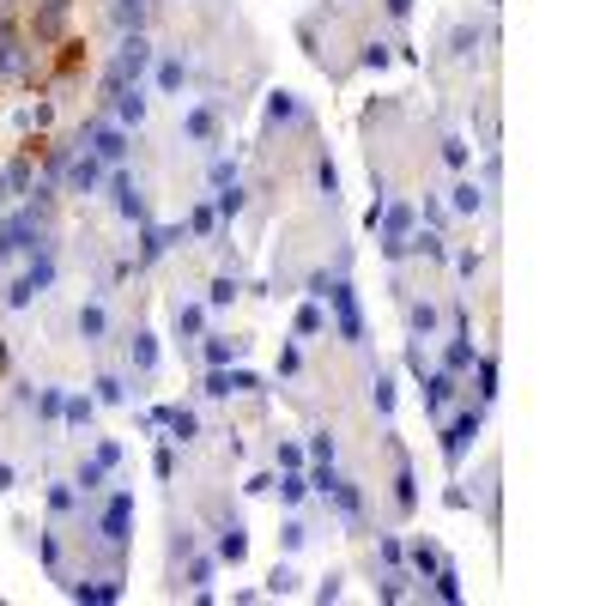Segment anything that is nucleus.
Instances as JSON below:
<instances>
[{"instance_id": "1", "label": "nucleus", "mask_w": 606, "mask_h": 606, "mask_svg": "<svg viewBox=\"0 0 606 606\" xmlns=\"http://www.w3.org/2000/svg\"><path fill=\"white\" fill-rule=\"evenodd\" d=\"M146 68H152V43L140 31L122 36V49H116V61L103 68V92H122V85H140L146 79Z\"/></svg>"}, {"instance_id": "2", "label": "nucleus", "mask_w": 606, "mask_h": 606, "mask_svg": "<svg viewBox=\"0 0 606 606\" xmlns=\"http://www.w3.org/2000/svg\"><path fill=\"white\" fill-rule=\"evenodd\" d=\"M49 285H55V255L43 249V255H31V267H25L19 279H12V291H6V303H12V309H31V303L43 298Z\"/></svg>"}, {"instance_id": "3", "label": "nucleus", "mask_w": 606, "mask_h": 606, "mask_svg": "<svg viewBox=\"0 0 606 606\" xmlns=\"http://www.w3.org/2000/svg\"><path fill=\"white\" fill-rule=\"evenodd\" d=\"M79 146L98 152L103 164H122V158H128V128H116V122H98V116H92V122L79 128Z\"/></svg>"}, {"instance_id": "4", "label": "nucleus", "mask_w": 606, "mask_h": 606, "mask_svg": "<svg viewBox=\"0 0 606 606\" xmlns=\"http://www.w3.org/2000/svg\"><path fill=\"white\" fill-rule=\"evenodd\" d=\"M322 298L334 303V315H339V339H352V346H358V339H364V315H358V298H352V285H346V279H328V285H322Z\"/></svg>"}, {"instance_id": "5", "label": "nucleus", "mask_w": 606, "mask_h": 606, "mask_svg": "<svg viewBox=\"0 0 606 606\" xmlns=\"http://www.w3.org/2000/svg\"><path fill=\"white\" fill-rule=\"evenodd\" d=\"M473 437H479V406H467V412L443 431V461H449V467H461V461H467V449H473Z\"/></svg>"}, {"instance_id": "6", "label": "nucleus", "mask_w": 606, "mask_h": 606, "mask_svg": "<svg viewBox=\"0 0 606 606\" xmlns=\"http://www.w3.org/2000/svg\"><path fill=\"white\" fill-rule=\"evenodd\" d=\"M128 528H134V498H128V491H116L109 509H103V528H98V534L122 552V546H128Z\"/></svg>"}, {"instance_id": "7", "label": "nucleus", "mask_w": 606, "mask_h": 606, "mask_svg": "<svg viewBox=\"0 0 606 606\" xmlns=\"http://www.w3.org/2000/svg\"><path fill=\"white\" fill-rule=\"evenodd\" d=\"M255 388H261V376H249V371H225V364L206 376V395H212V401H231V395H255Z\"/></svg>"}, {"instance_id": "8", "label": "nucleus", "mask_w": 606, "mask_h": 606, "mask_svg": "<svg viewBox=\"0 0 606 606\" xmlns=\"http://www.w3.org/2000/svg\"><path fill=\"white\" fill-rule=\"evenodd\" d=\"M109 195H116V212H122V219L146 225V201H140V182L128 176V170H116V176H109Z\"/></svg>"}, {"instance_id": "9", "label": "nucleus", "mask_w": 606, "mask_h": 606, "mask_svg": "<svg viewBox=\"0 0 606 606\" xmlns=\"http://www.w3.org/2000/svg\"><path fill=\"white\" fill-rule=\"evenodd\" d=\"M98 182H103V158L79 146V152H73V164H68V188H73V195H92Z\"/></svg>"}, {"instance_id": "10", "label": "nucleus", "mask_w": 606, "mask_h": 606, "mask_svg": "<svg viewBox=\"0 0 606 606\" xmlns=\"http://www.w3.org/2000/svg\"><path fill=\"white\" fill-rule=\"evenodd\" d=\"M170 243H182V225H146V236H140V261H134V267H152V261L164 255Z\"/></svg>"}, {"instance_id": "11", "label": "nucleus", "mask_w": 606, "mask_h": 606, "mask_svg": "<svg viewBox=\"0 0 606 606\" xmlns=\"http://www.w3.org/2000/svg\"><path fill=\"white\" fill-rule=\"evenodd\" d=\"M79 606H116L122 601V576H103V582H73L68 588Z\"/></svg>"}, {"instance_id": "12", "label": "nucleus", "mask_w": 606, "mask_h": 606, "mask_svg": "<svg viewBox=\"0 0 606 606\" xmlns=\"http://www.w3.org/2000/svg\"><path fill=\"white\" fill-rule=\"evenodd\" d=\"M212 558H225V564H243V558H249V534H243V522H225V528H219V546H212Z\"/></svg>"}, {"instance_id": "13", "label": "nucleus", "mask_w": 606, "mask_h": 606, "mask_svg": "<svg viewBox=\"0 0 606 606\" xmlns=\"http://www.w3.org/2000/svg\"><path fill=\"white\" fill-rule=\"evenodd\" d=\"M116 98V128H140L146 122V98H140V85H122V92H109Z\"/></svg>"}, {"instance_id": "14", "label": "nucleus", "mask_w": 606, "mask_h": 606, "mask_svg": "<svg viewBox=\"0 0 606 606\" xmlns=\"http://www.w3.org/2000/svg\"><path fill=\"white\" fill-rule=\"evenodd\" d=\"M103 334H109V315H103V303H85V309H79V339H85V346H98Z\"/></svg>"}, {"instance_id": "15", "label": "nucleus", "mask_w": 606, "mask_h": 606, "mask_svg": "<svg viewBox=\"0 0 606 606\" xmlns=\"http://www.w3.org/2000/svg\"><path fill=\"white\" fill-rule=\"evenodd\" d=\"M449 401H455V371H437L431 382H425V406H431V412H443Z\"/></svg>"}, {"instance_id": "16", "label": "nucleus", "mask_w": 606, "mask_h": 606, "mask_svg": "<svg viewBox=\"0 0 606 606\" xmlns=\"http://www.w3.org/2000/svg\"><path fill=\"white\" fill-rule=\"evenodd\" d=\"M128 358H134V371H158V334H134Z\"/></svg>"}, {"instance_id": "17", "label": "nucleus", "mask_w": 606, "mask_h": 606, "mask_svg": "<svg viewBox=\"0 0 606 606\" xmlns=\"http://www.w3.org/2000/svg\"><path fill=\"white\" fill-rule=\"evenodd\" d=\"M473 358H479V352H473V339L455 334V339H449V352H443V371H473Z\"/></svg>"}, {"instance_id": "18", "label": "nucleus", "mask_w": 606, "mask_h": 606, "mask_svg": "<svg viewBox=\"0 0 606 606\" xmlns=\"http://www.w3.org/2000/svg\"><path fill=\"white\" fill-rule=\"evenodd\" d=\"M328 498H334L339 509H346V515H352V522H358V515H364V491H358V479H339L334 491H328Z\"/></svg>"}, {"instance_id": "19", "label": "nucleus", "mask_w": 606, "mask_h": 606, "mask_svg": "<svg viewBox=\"0 0 606 606\" xmlns=\"http://www.w3.org/2000/svg\"><path fill=\"white\" fill-rule=\"evenodd\" d=\"M406 558H412V570H419V576H431L443 564V552L431 546V539H412V546H406Z\"/></svg>"}, {"instance_id": "20", "label": "nucleus", "mask_w": 606, "mask_h": 606, "mask_svg": "<svg viewBox=\"0 0 606 606\" xmlns=\"http://www.w3.org/2000/svg\"><path fill=\"white\" fill-rule=\"evenodd\" d=\"M212 128H219L212 109H188V116H182V134H188V140H212Z\"/></svg>"}, {"instance_id": "21", "label": "nucleus", "mask_w": 606, "mask_h": 606, "mask_svg": "<svg viewBox=\"0 0 606 606\" xmlns=\"http://www.w3.org/2000/svg\"><path fill=\"white\" fill-rule=\"evenodd\" d=\"M279 498H285V504H303V498H309V473H303V467H285V479H279Z\"/></svg>"}, {"instance_id": "22", "label": "nucleus", "mask_w": 606, "mask_h": 606, "mask_svg": "<svg viewBox=\"0 0 606 606\" xmlns=\"http://www.w3.org/2000/svg\"><path fill=\"white\" fill-rule=\"evenodd\" d=\"M267 122H303L298 98H291V92H273V98H267Z\"/></svg>"}, {"instance_id": "23", "label": "nucleus", "mask_w": 606, "mask_h": 606, "mask_svg": "<svg viewBox=\"0 0 606 606\" xmlns=\"http://www.w3.org/2000/svg\"><path fill=\"white\" fill-rule=\"evenodd\" d=\"M92 412H98V401H85V395H68V401H61V419H68L73 431H79V425H92Z\"/></svg>"}, {"instance_id": "24", "label": "nucleus", "mask_w": 606, "mask_h": 606, "mask_svg": "<svg viewBox=\"0 0 606 606\" xmlns=\"http://www.w3.org/2000/svg\"><path fill=\"white\" fill-rule=\"evenodd\" d=\"M473 376H479V401H498V358H473Z\"/></svg>"}, {"instance_id": "25", "label": "nucleus", "mask_w": 606, "mask_h": 606, "mask_svg": "<svg viewBox=\"0 0 606 606\" xmlns=\"http://www.w3.org/2000/svg\"><path fill=\"white\" fill-rule=\"evenodd\" d=\"M116 25L122 31H146V0H116Z\"/></svg>"}, {"instance_id": "26", "label": "nucleus", "mask_w": 606, "mask_h": 606, "mask_svg": "<svg viewBox=\"0 0 606 606\" xmlns=\"http://www.w3.org/2000/svg\"><path fill=\"white\" fill-rule=\"evenodd\" d=\"M231 358H243V339H206V364H212V371L231 364Z\"/></svg>"}, {"instance_id": "27", "label": "nucleus", "mask_w": 606, "mask_h": 606, "mask_svg": "<svg viewBox=\"0 0 606 606\" xmlns=\"http://www.w3.org/2000/svg\"><path fill=\"white\" fill-rule=\"evenodd\" d=\"M243 206H249V195H243L236 182H225V188H219V206H212V212H219V219H236Z\"/></svg>"}, {"instance_id": "28", "label": "nucleus", "mask_w": 606, "mask_h": 606, "mask_svg": "<svg viewBox=\"0 0 606 606\" xmlns=\"http://www.w3.org/2000/svg\"><path fill=\"white\" fill-rule=\"evenodd\" d=\"M406 322H412V334H431L437 328V303H406Z\"/></svg>"}, {"instance_id": "29", "label": "nucleus", "mask_w": 606, "mask_h": 606, "mask_svg": "<svg viewBox=\"0 0 606 606\" xmlns=\"http://www.w3.org/2000/svg\"><path fill=\"white\" fill-rule=\"evenodd\" d=\"M98 401L103 406H122V401H128V382H122V376H98Z\"/></svg>"}, {"instance_id": "30", "label": "nucleus", "mask_w": 606, "mask_h": 606, "mask_svg": "<svg viewBox=\"0 0 606 606\" xmlns=\"http://www.w3.org/2000/svg\"><path fill=\"white\" fill-rule=\"evenodd\" d=\"M103 473H109V467H98V461H85V467H79V479H73V485H79L85 498H98V491H103Z\"/></svg>"}, {"instance_id": "31", "label": "nucleus", "mask_w": 606, "mask_h": 606, "mask_svg": "<svg viewBox=\"0 0 606 606\" xmlns=\"http://www.w3.org/2000/svg\"><path fill=\"white\" fill-rule=\"evenodd\" d=\"M182 79H188L182 61H158V92H182Z\"/></svg>"}, {"instance_id": "32", "label": "nucleus", "mask_w": 606, "mask_h": 606, "mask_svg": "<svg viewBox=\"0 0 606 606\" xmlns=\"http://www.w3.org/2000/svg\"><path fill=\"white\" fill-rule=\"evenodd\" d=\"M479 206H485V188L479 182H461L455 188V212H479Z\"/></svg>"}, {"instance_id": "33", "label": "nucleus", "mask_w": 606, "mask_h": 606, "mask_svg": "<svg viewBox=\"0 0 606 606\" xmlns=\"http://www.w3.org/2000/svg\"><path fill=\"white\" fill-rule=\"evenodd\" d=\"M236 291H243V285H236V273H225V279H212L206 303H219V309H225V303H236Z\"/></svg>"}, {"instance_id": "34", "label": "nucleus", "mask_w": 606, "mask_h": 606, "mask_svg": "<svg viewBox=\"0 0 606 606\" xmlns=\"http://www.w3.org/2000/svg\"><path fill=\"white\" fill-rule=\"evenodd\" d=\"M431 576H437V601H461V576L449 570V564H437Z\"/></svg>"}, {"instance_id": "35", "label": "nucleus", "mask_w": 606, "mask_h": 606, "mask_svg": "<svg viewBox=\"0 0 606 606\" xmlns=\"http://www.w3.org/2000/svg\"><path fill=\"white\" fill-rule=\"evenodd\" d=\"M36 558H43V570H61V539H55V534H36Z\"/></svg>"}, {"instance_id": "36", "label": "nucleus", "mask_w": 606, "mask_h": 606, "mask_svg": "<svg viewBox=\"0 0 606 606\" xmlns=\"http://www.w3.org/2000/svg\"><path fill=\"white\" fill-rule=\"evenodd\" d=\"M395 504H401V509L419 504V479H412V467H401V479H395Z\"/></svg>"}, {"instance_id": "37", "label": "nucleus", "mask_w": 606, "mask_h": 606, "mask_svg": "<svg viewBox=\"0 0 606 606\" xmlns=\"http://www.w3.org/2000/svg\"><path fill=\"white\" fill-rule=\"evenodd\" d=\"M267 594H298V576H291V564H273V576H267Z\"/></svg>"}, {"instance_id": "38", "label": "nucleus", "mask_w": 606, "mask_h": 606, "mask_svg": "<svg viewBox=\"0 0 606 606\" xmlns=\"http://www.w3.org/2000/svg\"><path fill=\"white\" fill-rule=\"evenodd\" d=\"M201 303H176V328H182V334H201Z\"/></svg>"}, {"instance_id": "39", "label": "nucleus", "mask_w": 606, "mask_h": 606, "mask_svg": "<svg viewBox=\"0 0 606 606\" xmlns=\"http://www.w3.org/2000/svg\"><path fill=\"white\" fill-rule=\"evenodd\" d=\"M322 328H328V315H322L315 303H303L298 309V334H322Z\"/></svg>"}, {"instance_id": "40", "label": "nucleus", "mask_w": 606, "mask_h": 606, "mask_svg": "<svg viewBox=\"0 0 606 606\" xmlns=\"http://www.w3.org/2000/svg\"><path fill=\"white\" fill-rule=\"evenodd\" d=\"M371 401H376V412H382V419H388V412H395V382H388V376H376Z\"/></svg>"}, {"instance_id": "41", "label": "nucleus", "mask_w": 606, "mask_h": 606, "mask_svg": "<svg viewBox=\"0 0 606 606\" xmlns=\"http://www.w3.org/2000/svg\"><path fill=\"white\" fill-rule=\"evenodd\" d=\"M212 225H219L212 206H195V212H188V231H195V236H212Z\"/></svg>"}, {"instance_id": "42", "label": "nucleus", "mask_w": 606, "mask_h": 606, "mask_svg": "<svg viewBox=\"0 0 606 606\" xmlns=\"http://www.w3.org/2000/svg\"><path fill=\"white\" fill-rule=\"evenodd\" d=\"M61 401H68L61 388H43V395H36V412H43V419H61Z\"/></svg>"}, {"instance_id": "43", "label": "nucleus", "mask_w": 606, "mask_h": 606, "mask_svg": "<svg viewBox=\"0 0 606 606\" xmlns=\"http://www.w3.org/2000/svg\"><path fill=\"white\" fill-rule=\"evenodd\" d=\"M303 539H309V528H303V522H285V528H279V546H285V552H298Z\"/></svg>"}, {"instance_id": "44", "label": "nucleus", "mask_w": 606, "mask_h": 606, "mask_svg": "<svg viewBox=\"0 0 606 606\" xmlns=\"http://www.w3.org/2000/svg\"><path fill=\"white\" fill-rule=\"evenodd\" d=\"M376 558H382V564L395 570V564H401V558H406V546H401V539H376Z\"/></svg>"}, {"instance_id": "45", "label": "nucleus", "mask_w": 606, "mask_h": 606, "mask_svg": "<svg viewBox=\"0 0 606 606\" xmlns=\"http://www.w3.org/2000/svg\"><path fill=\"white\" fill-rule=\"evenodd\" d=\"M315 182H322V195H328V201H334V195H339V170L328 164V158H322V170H315Z\"/></svg>"}, {"instance_id": "46", "label": "nucleus", "mask_w": 606, "mask_h": 606, "mask_svg": "<svg viewBox=\"0 0 606 606\" xmlns=\"http://www.w3.org/2000/svg\"><path fill=\"white\" fill-rule=\"evenodd\" d=\"M49 509L68 515V509H73V485H49Z\"/></svg>"}, {"instance_id": "47", "label": "nucleus", "mask_w": 606, "mask_h": 606, "mask_svg": "<svg viewBox=\"0 0 606 606\" xmlns=\"http://www.w3.org/2000/svg\"><path fill=\"white\" fill-rule=\"evenodd\" d=\"M309 455H315V461H334V437H328V431H315V437H309Z\"/></svg>"}, {"instance_id": "48", "label": "nucleus", "mask_w": 606, "mask_h": 606, "mask_svg": "<svg viewBox=\"0 0 606 606\" xmlns=\"http://www.w3.org/2000/svg\"><path fill=\"white\" fill-rule=\"evenodd\" d=\"M376 594H382V601H406V576L395 570V576H388V582H382V588H376Z\"/></svg>"}, {"instance_id": "49", "label": "nucleus", "mask_w": 606, "mask_h": 606, "mask_svg": "<svg viewBox=\"0 0 606 606\" xmlns=\"http://www.w3.org/2000/svg\"><path fill=\"white\" fill-rule=\"evenodd\" d=\"M92 461H98V467H116V461H122V443H98V455H92Z\"/></svg>"}, {"instance_id": "50", "label": "nucleus", "mask_w": 606, "mask_h": 606, "mask_svg": "<svg viewBox=\"0 0 606 606\" xmlns=\"http://www.w3.org/2000/svg\"><path fill=\"white\" fill-rule=\"evenodd\" d=\"M279 467H303V449H298V443H279Z\"/></svg>"}, {"instance_id": "51", "label": "nucleus", "mask_w": 606, "mask_h": 606, "mask_svg": "<svg viewBox=\"0 0 606 606\" xmlns=\"http://www.w3.org/2000/svg\"><path fill=\"white\" fill-rule=\"evenodd\" d=\"M298 364H303L298 346H285V352H279V376H298Z\"/></svg>"}, {"instance_id": "52", "label": "nucleus", "mask_w": 606, "mask_h": 606, "mask_svg": "<svg viewBox=\"0 0 606 606\" xmlns=\"http://www.w3.org/2000/svg\"><path fill=\"white\" fill-rule=\"evenodd\" d=\"M12 485H19V473H12L6 461H0V491H12Z\"/></svg>"}, {"instance_id": "53", "label": "nucleus", "mask_w": 606, "mask_h": 606, "mask_svg": "<svg viewBox=\"0 0 606 606\" xmlns=\"http://www.w3.org/2000/svg\"><path fill=\"white\" fill-rule=\"evenodd\" d=\"M388 12H395V19H406V12H412V0H388Z\"/></svg>"}]
</instances>
